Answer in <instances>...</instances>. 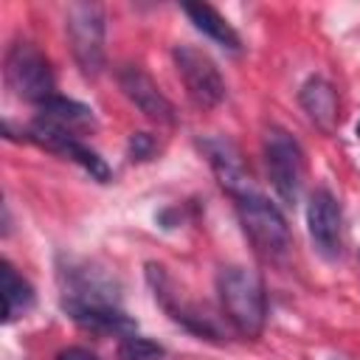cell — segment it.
<instances>
[{
  "instance_id": "obj_14",
  "label": "cell",
  "mask_w": 360,
  "mask_h": 360,
  "mask_svg": "<svg viewBox=\"0 0 360 360\" xmlns=\"http://www.w3.org/2000/svg\"><path fill=\"white\" fill-rule=\"evenodd\" d=\"M39 115H45V118H51V121H56V124H62V127H68L73 132L79 127L93 124L90 107H84V104H79L73 98H65V96H53L45 104H39Z\"/></svg>"
},
{
  "instance_id": "obj_1",
  "label": "cell",
  "mask_w": 360,
  "mask_h": 360,
  "mask_svg": "<svg viewBox=\"0 0 360 360\" xmlns=\"http://www.w3.org/2000/svg\"><path fill=\"white\" fill-rule=\"evenodd\" d=\"M217 292L222 312L242 338H259L267 321V298L262 278L239 264L222 267L217 276Z\"/></svg>"
},
{
  "instance_id": "obj_11",
  "label": "cell",
  "mask_w": 360,
  "mask_h": 360,
  "mask_svg": "<svg viewBox=\"0 0 360 360\" xmlns=\"http://www.w3.org/2000/svg\"><path fill=\"white\" fill-rule=\"evenodd\" d=\"M298 101H301L304 112L309 115V121L321 132L332 135L338 129V93L326 79H321V76L307 79V84L298 93Z\"/></svg>"
},
{
  "instance_id": "obj_17",
  "label": "cell",
  "mask_w": 360,
  "mask_h": 360,
  "mask_svg": "<svg viewBox=\"0 0 360 360\" xmlns=\"http://www.w3.org/2000/svg\"><path fill=\"white\" fill-rule=\"evenodd\" d=\"M56 360H98V354L84 349V346H68L56 354Z\"/></svg>"
},
{
  "instance_id": "obj_15",
  "label": "cell",
  "mask_w": 360,
  "mask_h": 360,
  "mask_svg": "<svg viewBox=\"0 0 360 360\" xmlns=\"http://www.w3.org/2000/svg\"><path fill=\"white\" fill-rule=\"evenodd\" d=\"M163 357H166V349L149 338L129 335L118 343V360H163Z\"/></svg>"
},
{
  "instance_id": "obj_2",
  "label": "cell",
  "mask_w": 360,
  "mask_h": 360,
  "mask_svg": "<svg viewBox=\"0 0 360 360\" xmlns=\"http://www.w3.org/2000/svg\"><path fill=\"white\" fill-rule=\"evenodd\" d=\"M236 214H239L245 236L250 239V245L256 248V253L262 259L276 262V264L287 259V253L292 248L287 219L264 194L248 191V194L236 197Z\"/></svg>"
},
{
  "instance_id": "obj_5",
  "label": "cell",
  "mask_w": 360,
  "mask_h": 360,
  "mask_svg": "<svg viewBox=\"0 0 360 360\" xmlns=\"http://www.w3.org/2000/svg\"><path fill=\"white\" fill-rule=\"evenodd\" d=\"M262 149H264L267 174H270V183H273L278 200L287 202V205H295L298 194H301V186H304V172H307L301 143L287 129L270 127L264 132Z\"/></svg>"
},
{
  "instance_id": "obj_6",
  "label": "cell",
  "mask_w": 360,
  "mask_h": 360,
  "mask_svg": "<svg viewBox=\"0 0 360 360\" xmlns=\"http://www.w3.org/2000/svg\"><path fill=\"white\" fill-rule=\"evenodd\" d=\"M172 59L191 104H197L200 110H211L225 98V79L205 51H200L197 45H177L172 51Z\"/></svg>"
},
{
  "instance_id": "obj_16",
  "label": "cell",
  "mask_w": 360,
  "mask_h": 360,
  "mask_svg": "<svg viewBox=\"0 0 360 360\" xmlns=\"http://www.w3.org/2000/svg\"><path fill=\"white\" fill-rule=\"evenodd\" d=\"M129 155H132V160H149L155 155V138L146 132H135L129 138Z\"/></svg>"
},
{
  "instance_id": "obj_10",
  "label": "cell",
  "mask_w": 360,
  "mask_h": 360,
  "mask_svg": "<svg viewBox=\"0 0 360 360\" xmlns=\"http://www.w3.org/2000/svg\"><path fill=\"white\" fill-rule=\"evenodd\" d=\"M200 146H202V152H205V158H208V163H211V169L219 180V186L233 200L248 194V191H256V186L250 183V172L245 169V160H242L233 141H228V138H202Z\"/></svg>"
},
{
  "instance_id": "obj_8",
  "label": "cell",
  "mask_w": 360,
  "mask_h": 360,
  "mask_svg": "<svg viewBox=\"0 0 360 360\" xmlns=\"http://www.w3.org/2000/svg\"><path fill=\"white\" fill-rule=\"evenodd\" d=\"M307 225H309V236L315 242V248L323 256H338L340 253V242H343V217H340V205L332 197L329 188H315L307 205Z\"/></svg>"
},
{
  "instance_id": "obj_4",
  "label": "cell",
  "mask_w": 360,
  "mask_h": 360,
  "mask_svg": "<svg viewBox=\"0 0 360 360\" xmlns=\"http://www.w3.org/2000/svg\"><path fill=\"white\" fill-rule=\"evenodd\" d=\"M6 84L11 87V93L17 98H25V101H34V104H45L48 98L56 96L53 93L56 79H53L51 62L28 39H17L8 48V53H6Z\"/></svg>"
},
{
  "instance_id": "obj_9",
  "label": "cell",
  "mask_w": 360,
  "mask_h": 360,
  "mask_svg": "<svg viewBox=\"0 0 360 360\" xmlns=\"http://www.w3.org/2000/svg\"><path fill=\"white\" fill-rule=\"evenodd\" d=\"M118 84L124 90V96L155 124H174V107L172 101L160 93V87L155 84V79L138 68V65H124L118 70Z\"/></svg>"
},
{
  "instance_id": "obj_3",
  "label": "cell",
  "mask_w": 360,
  "mask_h": 360,
  "mask_svg": "<svg viewBox=\"0 0 360 360\" xmlns=\"http://www.w3.org/2000/svg\"><path fill=\"white\" fill-rule=\"evenodd\" d=\"M65 31L73 51L76 65L84 76H98L107 62L104 51V34H107V17L98 3H70L65 11Z\"/></svg>"
},
{
  "instance_id": "obj_12",
  "label": "cell",
  "mask_w": 360,
  "mask_h": 360,
  "mask_svg": "<svg viewBox=\"0 0 360 360\" xmlns=\"http://www.w3.org/2000/svg\"><path fill=\"white\" fill-rule=\"evenodd\" d=\"M183 11H186L188 20L194 22V28L202 31L205 37H211L217 45H222V48L231 51V53H239V51H242L239 34L233 31V25H231L214 6H208V3H186Z\"/></svg>"
},
{
  "instance_id": "obj_13",
  "label": "cell",
  "mask_w": 360,
  "mask_h": 360,
  "mask_svg": "<svg viewBox=\"0 0 360 360\" xmlns=\"http://www.w3.org/2000/svg\"><path fill=\"white\" fill-rule=\"evenodd\" d=\"M3 321H14L34 304V287L11 267V262H3Z\"/></svg>"
},
{
  "instance_id": "obj_18",
  "label": "cell",
  "mask_w": 360,
  "mask_h": 360,
  "mask_svg": "<svg viewBox=\"0 0 360 360\" xmlns=\"http://www.w3.org/2000/svg\"><path fill=\"white\" fill-rule=\"evenodd\" d=\"M357 138H360V121H357Z\"/></svg>"
},
{
  "instance_id": "obj_7",
  "label": "cell",
  "mask_w": 360,
  "mask_h": 360,
  "mask_svg": "<svg viewBox=\"0 0 360 360\" xmlns=\"http://www.w3.org/2000/svg\"><path fill=\"white\" fill-rule=\"evenodd\" d=\"M25 135H28V141H34V143H39V146H45V149L76 160L84 172H90V177H96V180H101V183L110 180V166H107L90 146H84L73 129H68V127H62V124H56V121H51V118H45V115H37V118L28 124Z\"/></svg>"
}]
</instances>
